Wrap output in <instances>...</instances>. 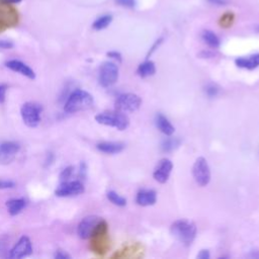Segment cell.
<instances>
[{
    "label": "cell",
    "instance_id": "cell-1",
    "mask_svg": "<svg viewBox=\"0 0 259 259\" xmlns=\"http://www.w3.org/2000/svg\"><path fill=\"white\" fill-rule=\"evenodd\" d=\"M93 103V96L89 92L83 89H75L67 97L64 104V110L67 113H76L91 108Z\"/></svg>",
    "mask_w": 259,
    "mask_h": 259
},
{
    "label": "cell",
    "instance_id": "cell-2",
    "mask_svg": "<svg viewBox=\"0 0 259 259\" xmlns=\"http://www.w3.org/2000/svg\"><path fill=\"white\" fill-rule=\"evenodd\" d=\"M170 232L172 236L176 240H178L180 243H182L185 246H189L195 239L197 229L194 223L188 220L181 219V220L175 221L171 225Z\"/></svg>",
    "mask_w": 259,
    "mask_h": 259
},
{
    "label": "cell",
    "instance_id": "cell-3",
    "mask_svg": "<svg viewBox=\"0 0 259 259\" xmlns=\"http://www.w3.org/2000/svg\"><path fill=\"white\" fill-rule=\"evenodd\" d=\"M90 248L91 250L99 255L106 253L109 247L107 224L105 221L101 220L90 236Z\"/></svg>",
    "mask_w": 259,
    "mask_h": 259
},
{
    "label": "cell",
    "instance_id": "cell-4",
    "mask_svg": "<svg viewBox=\"0 0 259 259\" xmlns=\"http://www.w3.org/2000/svg\"><path fill=\"white\" fill-rule=\"evenodd\" d=\"M94 118L98 123L115 127L118 131L125 130L130 124L128 117L123 112H120V111L100 112L96 114Z\"/></svg>",
    "mask_w": 259,
    "mask_h": 259
},
{
    "label": "cell",
    "instance_id": "cell-5",
    "mask_svg": "<svg viewBox=\"0 0 259 259\" xmlns=\"http://www.w3.org/2000/svg\"><path fill=\"white\" fill-rule=\"evenodd\" d=\"M20 115L28 127H36L41 120V106L34 102H25L20 107Z\"/></svg>",
    "mask_w": 259,
    "mask_h": 259
},
{
    "label": "cell",
    "instance_id": "cell-6",
    "mask_svg": "<svg viewBox=\"0 0 259 259\" xmlns=\"http://www.w3.org/2000/svg\"><path fill=\"white\" fill-rule=\"evenodd\" d=\"M118 79V67L113 62H104L101 64L98 73V81L102 87H110Z\"/></svg>",
    "mask_w": 259,
    "mask_h": 259
},
{
    "label": "cell",
    "instance_id": "cell-7",
    "mask_svg": "<svg viewBox=\"0 0 259 259\" xmlns=\"http://www.w3.org/2000/svg\"><path fill=\"white\" fill-rule=\"evenodd\" d=\"M142 99L135 93H123L115 100V108L120 112H134L140 108Z\"/></svg>",
    "mask_w": 259,
    "mask_h": 259
},
{
    "label": "cell",
    "instance_id": "cell-8",
    "mask_svg": "<svg viewBox=\"0 0 259 259\" xmlns=\"http://www.w3.org/2000/svg\"><path fill=\"white\" fill-rule=\"evenodd\" d=\"M192 175L199 186H205L210 181V169L203 157H198L192 167Z\"/></svg>",
    "mask_w": 259,
    "mask_h": 259
},
{
    "label": "cell",
    "instance_id": "cell-9",
    "mask_svg": "<svg viewBox=\"0 0 259 259\" xmlns=\"http://www.w3.org/2000/svg\"><path fill=\"white\" fill-rule=\"evenodd\" d=\"M85 188L81 181L73 180L66 181L60 184L59 187L55 190V195L58 197H72L80 195L84 192Z\"/></svg>",
    "mask_w": 259,
    "mask_h": 259
},
{
    "label": "cell",
    "instance_id": "cell-10",
    "mask_svg": "<svg viewBox=\"0 0 259 259\" xmlns=\"http://www.w3.org/2000/svg\"><path fill=\"white\" fill-rule=\"evenodd\" d=\"M32 253V244L27 236H21L18 241L9 250L8 258L20 259L29 256Z\"/></svg>",
    "mask_w": 259,
    "mask_h": 259
},
{
    "label": "cell",
    "instance_id": "cell-11",
    "mask_svg": "<svg viewBox=\"0 0 259 259\" xmlns=\"http://www.w3.org/2000/svg\"><path fill=\"white\" fill-rule=\"evenodd\" d=\"M20 151V145L16 142L5 141L0 143V164L8 165L14 161Z\"/></svg>",
    "mask_w": 259,
    "mask_h": 259
},
{
    "label": "cell",
    "instance_id": "cell-12",
    "mask_svg": "<svg viewBox=\"0 0 259 259\" xmlns=\"http://www.w3.org/2000/svg\"><path fill=\"white\" fill-rule=\"evenodd\" d=\"M101 219L97 215H87L85 217L77 227V234L82 240H87L90 238L93 230Z\"/></svg>",
    "mask_w": 259,
    "mask_h": 259
},
{
    "label": "cell",
    "instance_id": "cell-13",
    "mask_svg": "<svg viewBox=\"0 0 259 259\" xmlns=\"http://www.w3.org/2000/svg\"><path fill=\"white\" fill-rule=\"evenodd\" d=\"M172 168H173V163L171 162L170 159H167V158L161 159L158 162V164L153 172L154 179L159 183L167 182V180L169 179V176L171 174Z\"/></svg>",
    "mask_w": 259,
    "mask_h": 259
},
{
    "label": "cell",
    "instance_id": "cell-14",
    "mask_svg": "<svg viewBox=\"0 0 259 259\" xmlns=\"http://www.w3.org/2000/svg\"><path fill=\"white\" fill-rule=\"evenodd\" d=\"M4 65L9 70H11L15 73H18V74H20V75H22V76H24L28 79L33 80L35 78L34 71L28 65H26L25 63H23L20 60H15V59L8 60L4 63Z\"/></svg>",
    "mask_w": 259,
    "mask_h": 259
},
{
    "label": "cell",
    "instance_id": "cell-15",
    "mask_svg": "<svg viewBox=\"0 0 259 259\" xmlns=\"http://www.w3.org/2000/svg\"><path fill=\"white\" fill-rule=\"evenodd\" d=\"M157 200V193L153 189H142L137 193L136 202L141 206L153 205Z\"/></svg>",
    "mask_w": 259,
    "mask_h": 259
},
{
    "label": "cell",
    "instance_id": "cell-16",
    "mask_svg": "<svg viewBox=\"0 0 259 259\" xmlns=\"http://www.w3.org/2000/svg\"><path fill=\"white\" fill-rule=\"evenodd\" d=\"M125 145L120 142H100L96 145L98 151L104 154H117L124 149Z\"/></svg>",
    "mask_w": 259,
    "mask_h": 259
},
{
    "label": "cell",
    "instance_id": "cell-17",
    "mask_svg": "<svg viewBox=\"0 0 259 259\" xmlns=\"http://www.w3.org/2000/svg\"><path fill=\"white\" fill-rule=\"evenodd\" d=\"M26 206V200L22 197L11 198L6 201V207L10 215H17Z\"/></svg>",
    "mask_w": 259,
    "mask_h": 259
},
{
    "label": "cell",
    "instance_id": "cell-18",
    "mask_svg": "<svg viewBox=\"0 0 259 259\" xmlns=\"http://www.w3.org/2000/svg\"><path fill=\"white\" fill-rule=\"evenodd\" d=\"M235 63L240 68L253 70L259 66V54L251 55L247 58H238L236 59Z\"/></svg>",
    "mask_w": 259,
    "mask_h": 259
},
{
    "label": "cell",
    "instance_id": "cell-19",
    "mask_svg": "<svg viewBox=\"0 0 259 259\" xmlns=\"http://www.w3.org/2000/svg\"><path fill=\"white\" fill-rule=\"evenodd\" d=\"M156 125L159 128L161 133H163L166 136L173 135L175 128L172 125V123L168 120L167 117H165L163 114H158L156 117Z\"/></svg>",
    "mask_w": 259,
    "mask_h": 259
},
{
    "label": "cell",
    "instance_id": "cell-20",
    "mask_svg": "<svg viewBox=\"0 0 259 259\" xmlns=\"http://www.w3.org/2000/svg\"><path fill=\"white\" fill-rule=\"evenodd\" d=\"M137 73L142 78H147L156 73V66L152 61H145L139 65Z\"/></svg>",
    "mask_w": 259,
    "mask_h": 259
},
{
    "label": "cell",
    "instance_id": "cell-21",
    "mask_svg": "<svg viewBox=\"0 0 259 259\" xmlns=\"http://www.w3.org/2000/svg\"><path fill=\"white\" fill-rule=\"evenodd\" d=\"M201 38L202 40L210 48L212 49H217L220 47V38L218 37V35L212 32L211 30H203L201 33Z\"/></svg>",
    "mask_w": 259,
    "mask_h": 259
},
{
    "label": "cell",
    "instance_id": "cell-22",
    "mask_svg": "<svg viewBox=\"0 0 259 259\" xmlns=\"http://www.w3.org/2000/svg\"><path fill=\"white\" fill-rule=\"evenodd\" d=\"M111 21H112L111 15H109V14L102 15L94 20V22L92 23V28L94 30H102V29L106 28L110 24Z\"/></svg>",
    "mask_w": 259,
    "mask_h": 259
},
{
    "label": "cell",
    "instance_id": "cell-23",
    "mask_svg": "<svg viewBox=\"0 0 259 259\" xmlns=\"http://www.w3.org/2000/svg\"><path fill=\"white\" fill-rule=\"evenodd\" d=\"M106 197L111 203H113L117 206H124L126 204V199L123 196L119 195L117 192L113 191V190L107 191L106 192Z\"/></svg>",
    "mask_w": 259,
    "mask_h": 259
},
{
    "label": "cell",
    "instance_id": "cell-24",
    "mask_svg": "<svg viewBox=\"0 0 259 259\" xmlns=\"http://www.w3.org/2000/svg\"><path fill=\"white\" fill-rule=\"evenodd\" d=\"M180 144V141L178 139H174V138H168V139H165L163 142H162V149L163 151L165 152H169V151H172L174 150L175 148H177Z\"/></svg>",
    "mask_w": 259,
    "mask_h": 259
},
{
    "label": "cell",
    "instance_id": "cell-25",
    "mask_svg": "<svg viewBox=\"0 0 259 259\" xmlns=\"http://www.w3.org/2000/svg\"><path fill=\"white\" fill-rule=\"evenodd\" d=\"M73 172H74V167L73 166H68L65 169H63L62 172L60 173V176H59L60 182L63 183V182L69 181V179L71 178Z\"/></svg>",
    "mask_w": 259,
    "mask_h": 259
},
{
    "label": "cell",
    "instance_id": "cell-26",
    "mask_svg": "<svg viewBox=\"0 0 259 259\" xmlns=\"http://www.w3.org/2000/svg\"><path fill=\"white\" fill-rule=\"evenodd\" d=\"M8 240L7 237L0 238V257H8Z\"/></svg>",
    "mask_w": 259,
    "mask_h": 259
},
{
    "label": "cell",
    "instance_id": "cell-27",
    "mask_svg": "<svg viewBox=\"0 0 259 259\" xmlns=\"http://www.w3.org/2000/svg\"><path fill=\"white\" fill-rule=\"evenodd\" d=\"M220 91V88L218 87V85L213 84V83H209L205 86V93L207 96L209 97H213V96H217L218 93Z\"/></svg>",
    "mask_w": 259,
    "mask_h": 259
},
{
    "label": "cell",
    "instance_id": "cell-28",
    "mask_svg": "<svg viewBox=\"0 0 259 259\" xmlns=\"http://www.w3.org/2000/svg\"><path fill=\"white\" fill-rule=\"evenodd\" d=\"M15 187V182L8 179H0V189H10Z\"/></svg>",
    "mask_w": 259,
    "mask_h": 259
},
{
    "label": "cell",
    "instance_id": "cell-29",
    "mask_svg": "<svg viewBox=\"0 0 259 259\" xmlns=\"http://www.w3.org/2000/svg\"><path fill=\"white\" fill-rule=\"evenodd\" d=\"M115 3L126 8H133L136 6V0H115Z\"/></svg>",
    "mask_w": 259,
    "mask_h": 259
},
{
    "label": "cell",
    "instance_id": "cell-30",
    "mask_svg": "<svg viewBox=\"0 0 259 259\" xmlns=\"http://www.w3.org/2000/svg\"><path fill=\"white\" fill-rule=\"evenodd\" d=\"M8 86L6 84H0V103H3L6 98V92H7Z\"/></svg>",
    "mask_w": 259,
    "mask_h": 259
},
{
    "label": "cell",
    "instance_id": "cell-31",
    "mask_svg": "<svg viewBox=\"0 0 259 259\" xmlns=\"http://www.w3.org/2000/svg\"><path fill=\"white\" fill-rule=\"evenodd\" d=\"M14 47L13 42L7 39H0V49L2 50H10Z\"/></svg>",
    "mask_w": 259,
    "mask_h": 259
},
{
    "label": "cell",
    "instance_id": "cell-32",
    "mask_svg": "<svg viewBox=\"0 0 259 259\" xmlns=\"http://www.w3.org/2000/svg\"><path fill=\"white\" fill-rule=\"evenodd\" d=\"M106 55H107V57H108V58L113 59L114 61H116V62H118V63H120V62H121V55H120L118 52L110 51V52H108Z\"/></svg>",
    "mask_w": 259,
    "mask_h": 259
},
{
    "label": "cell",
    "instance_id": "cell-33",
    "mask_svg": "<svg viewBox=\"0 0 259 259\" xmlns=\"http://www.w3.org/2000/svg\"><path fill=\"white\" fill-rule=\"evenodd\" d=\"M221 22H222L221 25H222V26H225V27L231 25V24H232V17H231V14H226V15H224V16L222 17V19H221Z\"/></svg>",
    "mask_w": 259,
    "mask_h": 259
},
{
    "label": "cell",
    "instance_id": "cell-34",
    "mask_svg": "<svg viewBox=\"0 0 259 259\" xmlns=\"http://www.w3.org/2000/svg\"><path fill=\"white\" fill-rule=\"evenodd\" d=\"M86 173H87V166H86V164L84 163V162H82L81 164H80V169H79V176L81 177V178H85L86 177Z\"/></svg>",
    "mask_w": 259,
    "mask_h": 259
},
{
    "label": "cell",
    "instance_id": "cell-35",
    "mask_svg": "<svg viewBox=\"0 0 259 259\" xmlns=\"http://www.w3.org/2000/svg\"><path fill=\"white\" fill-rule=\"evenodd\" d=\"M55 258H58V259H66V258H70V255L67 254L66 252L62 251V250H58V251H56V253H55Z\"/></svg>",
    "mask_w": 259,
    "mask_h": 259
},
{
    "label": "cell",
    "instance_id": "cell-36",
    "mask_svg": "<svg viewBox=\"0 0 259 259\" xmlns=\"http://www.w3.org/2000/svg\"><path fill=\"white\" fill-rule=\"evenodd\" d=\"M209 257H210L209 252H208V250H205V249L200 250V252L197 254L198 259H208Z\"/></svg>",
    "mask_w": 259,
    "mask_h": 259
},
{
    "label": "cell",
    "instance_id": "cell-37",
    "mask_svg": "<svg viewBox=\"0 0 259 259\" xmlns=\"http://www.w3.org/2000/svg\"><path fill=\"white\" fill-rule=\"evenodd\" d=\"M54 159H55L54 154H53V153H48L47 159H46V161H45V165H46V166H50V165L53 163Z\"/></svg>",
    "mask_w": 259,
    "mask_h": 259
},
{
    "label": "cell",
    "instance_id": "cell-38",
    "mask_svg": "<svg viewBox=\"0 0 259 259\" xmlns=\"http://www.w3.org/2000/svg\"><path fill=\"white\" fill-rule=\"evenodd\" d=\"M210 4H213V5H219V6H223V5H226L228 4V0H207Z\"/></svg>",
    "mask_w": 259,
    "mask_h": 259
},
{
    "label": "cell",
    "instance_id": "cell-39",
    "mask_svg": "<svg viewBox=\"0 0 259 259\" xmlns=\"http://www.w3.org/2000/svg\"><path fill=\"white\" fill-rule=\"evenodd\" d=\"M0 1H2L5 4H17V3L21 2L22 0H0Z\"/></svg>",
    "mask_w": 259,
    "mask_h": 259
}]
</instances>
